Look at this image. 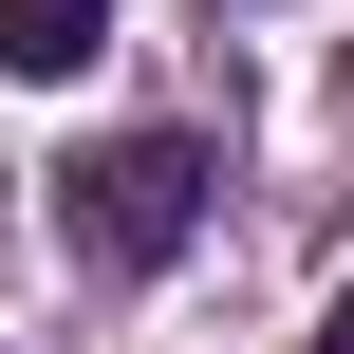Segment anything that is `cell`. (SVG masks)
Returning a JSON list of instances; mask_svg holds the SVG:
<instances>
[{"label":"cell","instance_id":"6da1fadb","mask_svg":"<svg viewBox=\"0 0 354 354\" xmlns=\"http://www.w3.org/2000/svg\"><path fill=\"white\" fill-rule=\"evenodd\" d=\"M56 224H75L93 261H168V243L205 224V149H187V131H131V149L56 168Z\"/></svg>","mask_w":354,"mask_h":354},{"label":"cell","instance_id":"7a4b0ae2","mask_svg":"<svg viewBox=\"0 0 354 354\" xmlns=\"http://www.w3.org/2000/svg\"><path fill=\"white\" fill-rule=\"evenodd\" d=\"M112 37V0H0V75H75Z\"/></svg>","mask_w":354,"mask_h":354},{"label":"cell","instance_id":"3957f363","mask_svg":"<svg viewBox=\"0 0 354 354\" xmlns=\"http://www.w3.org/2000/svg\"><path fill=\"white\" fill-rule=\"evenodd\" d=\"M317 354H354V299H336V317H317Z\"/></svg>","mask_w":354,"mask_h":354}]
</instances>
